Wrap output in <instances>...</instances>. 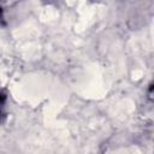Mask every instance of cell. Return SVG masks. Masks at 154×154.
Segmentation results:
<instances>
[{
  "instance_id": "cell-1",
  "label": "cell",
  "mask_w": 154,
  "mask_h": 154,
  "mask_svg": "<svg viewBox=\"0 0 154 154\" xmlns=\"http://www.w3.org/2000/svg\"><path fill=\"white\" fill-rule=\"evenodd\" d=\"M6 100H7L6 93L0 90V123L5 118V105H6Z\"/></svg>"
},
{
  "instance_id": "cell-2",
  "label": "cell",
  "mask_w": 154,
  "mask_h": 154,
  "mask_svg": "<svg viewBox=\"0 0 154 154\" xmlns=\"http://www.w3.org/2000/svg\"><path fill=\"white\" fill-rule=\"evenodd\" d=\"M5 17H4V12H2V8L0 6V25H5Z\"/></svg>"
}]
</instances>
